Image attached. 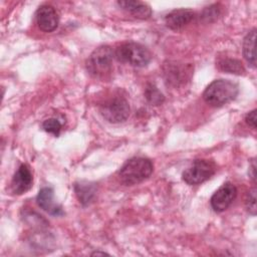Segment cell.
<instances>
[{
  "mask_svg": "<svg viewBox=\"0 0 257 257\" xmlns=\"http://www.w3.org/2000/svg\"><path fill=\"white\" fill-rule=\"evenodd\" d=\"M33 177L30 168L26 164L20 165L11 181V190L16 195H22L32 187Z\"/></svg>",
  "mask_w": 257,
  "mask_h": 257,
  "instance_id": "obj_9",
  "label": "cell"
},
{
  "mask_svg": "<svg viewBox=\"0 0 257 257\" xmlns=\"http://www.w3.org/2000/svg\"><path fill=\"white\" fill-rule=\"evenodd\" d=\"M217 66L220 70L225 71L227 73H234L237 75H241L245 73V68L243 63L236 58L223 57L217 61Z\"/></svg>",
  "mask_w": 257,
  "mask_h": 257,
  "instance_id": "obj_16",
  "label": "cell"
},
{
  "mask_svg": "<svg viewBox=\"0 0 257 257\" xmlns=\"http://www.w3.org/2000/svg\"><path fill=\"white\" fill-rule=\"evenodd\" d=\"M195 18V12L191 9H176L171 11L165 17L167 27L172 30H179L188 25Z\"/></svg>",
  "mask_w": 257,
  "mask_h": 257,
  "instance_id": "obj_10",
  "label": "cell"
},
{
  "mask_svg": "<svg viewBox=\"0 0 257 257\" xmlns=\"http://www.w3.org/2000/svg\"><path fill=\"white\" fill-rule=\"evenodd\" d=\"M154 171L151 160L146 158H133L119 170L118 176L125 186H133L148 179Z\"/></svg>",
  "mask_w": 257,
  "mask_h": 257,
  "instance_id": "obj_2",
  "label": "cell"
},
{
  "mask_svg": "<svg viewBox=\"0 0 257 257\" xmlns=\"http://www.w3.org/2000/svg\"><path fill=\"white\" fill-rule=\"evenodd\" d=\"M255 39H256V29L253 28L247 33L243 40V55L247 62L254 68L256 66L255 57Z\"/></svg>",
  "mask_w": 257,
  "mask_h": 257,
  "instance_id": "obj_15",
  "label": "cell"
},
{
  "mask_svg": "<svg viewBox=\"0 0 257 257\" xmlns=\"http://www.w3.org/2000/svg\"><path fill=\"white\" fill-rule=\"evenodd\" d=\"M130 110L127 100L121 95L112 96L99 105L102 117L112 123L124 121L130 115Z\"/></svg>",
  "mask_w": 257,
  "mask_h": 257,
  "instance_id": "obj_5",
  "label": "cell"
},
{
  "mask_svg": "<svg viewBox=\"0 0 257 257\" xmlns=\"http://www.w3.org/2000/svg\"><path fill=\"white\" fill-rule=\"evenodd\" d=\"M115 58L136 67H144L151 61L152 55L147 47L137 42H124L114 50Z\"/></svg>",
  "mask_w": 257,
  "mask_h": 257,
  "instance_id": "obj_3",
  "label": "cell"
},
{
  "mask_svg": "<svg viewBox=\"0 0 257 257\" xmlns=\"http://www.w3.org/2000/svg\"><path fill=\"white\" fill-rule=\"evenodd\" d=\"M163 69L166 81L173 85H179L180 83H183L186 81L188 74L191 73V70H189L188 67L171 61L165 63Z\"/></svg>",
  "mask_w": 257,
  "mask_h": 257,
  "instance_id": "obj_12",
  "label": "cell"
},
{
  "mask_svg": "<svg viewBox=\"0 0 257 257\" xmlns=\"http://www.w3.org/2000/svg\"><path fill=\"white\" fill-rule=\"evenodd\" d=\"M145 96L147 100L154 104V105H160L164 102L165 96L164 94L159 90V88L154 84H148L146 90H145Z\"/></svg>",
  "mask_w": 257,
  "mask_h": 257,
  "instance_id": "obj_17",
  "label": "cell"
},
{
  "mask_svg": "<svg viewBox=\"0 0 257 257\" xmlns=\"http://www.w3.org/2000/svg\"><path fill=\"white\" fill-rule=\"evenodd\" d=\"M239 86L229 79H216L204 90V100L212 106L224 105L237 97Z\"/></svg>",
  "mask_w": 257,
  "mask_h": 257,
  "instance_id": "obj_1",
  "label": "cell"
},
{
  "mask_svg": "<svg viewBox=\"0 0 257 257\" xmlns=\"http://www.w3.org/2000/svg\"><path fill=\"white\" fill-rule=\"evenodd\" d=\"M237 196V188L232 183H225L211 197V207L215 212H223L229 208Z\"/></svg>",
  "mask_w": 257,
  "mask_h": 257,
  "instance_id": "obj_7",
  "label": "cell"
},
{
  "mask_svg": "<svg viewBox=\"0 0 257 257\" xmlns=\"http://www.w3.org/2000/svg\"><path fill=\"white\" fill-rule=\"evenodd\" d=\"M118 6H120L123 10L127 11L132 15H134L136 18L139 19H148L152 15V9L151 7L141 1H118Z\"/></svg>",
  "mask_w": 257,
  "mask_h": 257,
  "instance_id": "obj_13",
  "label": "cell"
},
{
  "mask_svg": "<svg viewBox=\"0 0 257 257\" xmlns=\"http://www.w3.org/2000/svg\"><path fill=\"white\" fill-rule=\"evenodd\" d=\"M74 192L79 200V203L83 206L89 205L95 197L96 187L93 183L88 182H78L74 184Z\"/></svg>",
  "mask_w": 257,
  "mask_h": 257,
  "instance_id": "obj_14",
  "label": "cell"
},
{
  "mask_svg": "<svg viewBox=\"0 0 257 257\" xmlns=\"http://www.w3.org/2000/svg\"><path fill=\"white\" fill-rule=\"evenodd\" d=\"M36 203L42 210L52 216L63 215L62 207L53 201V190L50 187H44L39 191Z\"/></svg>",
  "mask_w": 257,
  "mask_h": 257,
  "instance_id": "obj_11",
  "label": "cell"
},
{
  "mask_svg": "<svg viewBox=\"0 0 257 257\" xmlns=\"http://www.w3.org/2000/svg\"><path fill=\"white\" fill-rule=\"evenodd\" d=\"M114 52L111 47L102 45L97 47L86 60V69L94 77H104L111 71Z\"/></svg>",
  "mask_w": 257,
  "mask_h": 257,
  "instance_id": "obj_4",
  "label": "cell"
},
{
  "mask_svg": "<svg viewBox=\"0 0 257 257\" xmlns=\"http://www.w3.org/2000/svg\"><path fill=\"white\" fill-rule=\"evenodd\" d=\"M245 204H246L247 211L254 216L256 214V189L255 188H253L248 192Z\"/></svg>",
  "mask_w": 257,
  "mask_h": 257,
  "instance_id": "obj_20",
  "label": "cell"
},
{
  "mask_svg": "<svg viewBox=\"0 0 257 257\" xmlns=\"http://www.w3.org/2000/svg\"><path fill=\"white\" fill-rule=\"evenodd\" d=\"M245 121L252 128H256V109H253L252 111L246 114Z\"/></svg>",
  "mask_w": 257,
  "mask_h": 257,
  "instance_id": "obj_21",
  "label": "cell"
},
{
  "mask_svg": "<svg viewBox=\"0 0 257 257\" xmlns=\"http://www.w3.org/2000/svg\"><path fill=\"white\" fill-rule=\"evenodd\" d=\"M98 254L104 255V254H106V253H105V252H99V251H95V252H93V253H92V255H98Z\"/></svg>",
  "mask_w": 257,
  "mask_h": 257,
  "instance_id": "obj_23",
  "label": "cell"
},
{
  "mask_svg": "<svg viewBox=\"0 0 257 257\" xmlns=\"http://www.w3.org/2000/svg\"><path fill=\"white\" fill-rule=\"evenodd\" d=\"M42 128L45 132L50 133L55 137H58L61 131V123L56 118H48L42 122Z\"/></svg>",
  "mask_w": 257,
  "mask_h": 257,
  "instance_id": "obj_18",
  "label": "cell"
},
{
  "mask_svg": "<svg viewBox=\"0 0 257 257\" xmlns=\"http://www.w3.org/2000/svg\"><path fill=\"white\" fill-rule=\"evenodd\" d=\"M217 171V166L213 161L199 159L184 171L182 178L188 185H199L209 180Z\"/></svg>",
  "mask_w": 257,
  "mask_h": 257,
  "instance_id": "obj_6",
  "label": "cell"
},
{
  "mask_svg": "<svg viewBox=\"0 0 257 257\" xmlns=\"http://www.w3.org/2000/svg\"><path fill=\"white\" fill-rule=\"evenodd\" d=\"M219 13H220V9L218 8L217 5H211L209 7H206L202 14H201V17L207 21V22H212L214 20H216L219 16Z\"/></svg>",
  "mask_w": 257,
  "mask_h": 257,
  "instance_id": "obj_19",
  "label": "cell"
},
{
  "mask_svg": "<svg viewBox=\"0 0 257 257\" xmlns=\"http://www.w3.org/2000/svg\"><path fill=\"white\" fill-rule=\"evenodd\" d=\"M256 166H255V161H253L252 162V165L250 166V169H249V171H251V174H250V177H251V179L255 182V171H256Z\"/></svg>",
  "mask_w": 257,
  "mask_h": 257,
  "instance_id": "obj_22",
  "label": "cell"
},
{
  "mask_svg": "<svg viewBox=\"0 0 257 257\" xmlns=\"http://www.w3.org/2000/svg\"><path fill=\"white\" fill-rule=\"evenodd\" d=\"M35 19L40 30L44 32H52L58 26V14L51 5H41L36 13Z\"/></svg>",
  "mask_w": 257,
  "mask_h": 257,
  "instance_id": "obj_8",
  "label": "cell"
}]
</instances>
